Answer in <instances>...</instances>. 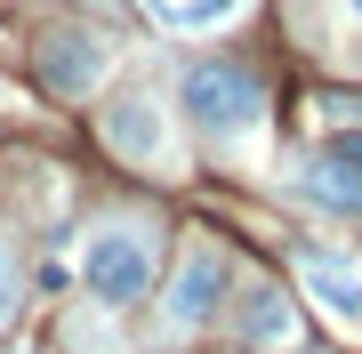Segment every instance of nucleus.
<instances>
[{
    "label": "nucleus",
    "instance_id": "obj_12",
    "mask_svg": "<svg viewBox=\"0 0 362 354\" xmlns=\"http://www.w3.org/2000/svg\"><path fill=\"white\" fill-rule=\"evenodd\" d=\"M346 8H354V16H362V0H346Z\"/></svg>",
    "mask_w": 362,
    "mask_h": 354
},
{
    "label": "nucleus",
    "instance_id": "obj_6",
    "mask_svg": "<svg viewBox=\"0 0 362 354\" xmlns=\"http://www.w3.org/2000/svg\"><path fill=\"white\" fill-rule=\"evenodd\" d=\"M298 274H306V290L330 306L338 322H362V274H354V266H338V258H322V249H306V258H298Z\"/></svg>",
    "mask_w": 362,
    "mask_h": 354
},
{
    "label": "nucleus",
    "instance_id": "obj_5",
    "mask_svg": "<svg viewBox=\"0 0 362 354\" xmlns=\"http://www.w3.org/2000/svg\"><path fill=\"white\" fill-rule=\"evenodd\" d=\"M97 73H105V40H97V33H57L49 49H40V89L81 97Z\"/></svg>",
    "mask_w": 362,
    "mask_h": 354
},
{
    "label": "nucleus",
    "instance_id": "obj_1",
    "mask_svg": "<svg viewBox=\"0 0 362 354\" xmlns=\"http://www.w3.org/2000/svg\"><path fill=\"white\" fill-rule=\"evenodd\" d=\"M185 113L209 137H250V129H266V89H258V73L209 57V65H185Z\"/></svg>",
    "mask_w": 362,
    "mask_h": 354
},
{
    "label": "nucleus",
    "instance_id": "obj_11",
    "mask_svg": "<svg viewBox=\"0 0 362 354\" xmlns=\"http://www.w3.org/2000/svg\"><path fill=\"white\" fill-rule=\"evenodd\" d=\"M330 121H346V129H362V97H330Z\"/></svg>",
    "mask_w": 362,
    "mask_h": 354
},
{
    "label": "nucleus",
    "instance_id": "obj_7",
    "mask_svg": "<svg viewBox=\"0 0 362 354\" xmlns=\"http://www.w3.org/2000/svg\"><path fill=\"white\" fill-rule=\"evenodd\" d=\"M105 137H113L121 153H137V161H161V113H153V97H121V105L105 113Z\"/></svg>",
    "mask_w": 362,
    "mask_h": 354
},
{
    "label": "nucleus",
    "instance_id": "obj_10",
    "mask_svg": "<svg viewBox=\"0 0 362 354\" xmlns=\"http://www.w3.org/2000/svg\"><path fill=\"white\" fill-rule=\"evenodd\" d=\"M16 314V266H8V249H0V322Z\"/></svg>",
    "mask_w": 362,
    "mask_h": 354
},
{
    "label": "nucleus",
    "instance_id": "obj_8",
    "mask_svg": "<svg viewBox=\"0 0 362 354\" xmlns=\"http://www.w3.org/2000/svg\"><path fill=\"white\" fill-rule=\"evenodd\" d=\"M242 338L250 346H290L298 338V314H290V298H282V290H242Z\"/></svg>",
    "mask_w": 362,
    "mask_h": 354
},
{
    "label": "nucleus",
    "instance_id": "obj_4",
    "mask_svg": "<svg viewBox=\"0 0 362 354\" xmlns=\"http://www.w3.org/2000/svg\"><path fill=\"white\" fill-rule=\"evenodd\" d=\"M226 306V249H185V266H177V282H169V322L177 330H202L209 314Z\"/></svg>",
    "mask_w": 362,
    "mask_h": 354
},
{
    "label": "nucleus",
    "instance_id": "obj_3",
    "mask_svg": "<svg viewBox=\"0 0 362 354\" xmlns=\"http://www.w3.org/2000/svg\"><path fill=\"white\" fill-rule=\"evenodd\" d=\"M298 194L338 218H362V129H338L330 145H314V161L298 170Z\"/></svg>",
    "mask_w": 362,
    "mask_h": 354
},
{
    "label": "nucleus",
    "instance_id": "obj_9",
    "mask_svg": "<svg viewBox=\"0 0 362 354\" xmlns=\"http://www.w3.org/2000/svg\"><path fill=\"white\" fill-rule=\"evenodd\" d=\"M153 8L169 16V25H226L242 0H153Z\"/></svg>",
    "mask_w": 362,
    "mask_h": 354
},
{
    "label": "nucleus",
    "instance_id": "obj_2",
    "mask_svg": "<svg viewBox=\"0 0 362 354\" xmlns=\"http://www.w3.org/2000/svg\"><path fill=\"white\" fill-rule=\"evenodd\" d=\"M81 282H89L105 306L145 298V282H153V242L129 234V225H105V234L89 242V258H81Z\"/></svg>",
    "mask_w": 362,
    "mask_h": 354
}]
</instances>
